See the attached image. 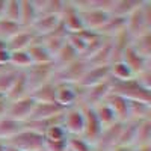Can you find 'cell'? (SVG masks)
<instances>
[{"instance_id": "obj_1", "label": "cell", "mask_w": 151, "mask_h": 151, "mask_svg": "<svg viewBox=\"0 0 151 151\" xmlns=\"http://www.w3.org/2000/svg\"><path fill=\"white\" fill-rule=\"evenodd\" d=\"M110 94H116V95L125 98L127 101H137V103L151 104L150 91L142 88L134 80V77L132 80H127V82H112Z\"/></svg>"}, {"instance_id": "obj_2", "label": "cell", "mask_w": 151, "mask_h": 151, "mask_svg": "<svg viewBox=\"0 0 151 151\" xmlns=\"http://www.w3.org/2000/svg\"><path fill=\"white\" fill-rule=\"evenodd\" d=\"M89 62L83 58L76 59L74 62L64 67H59L53 70V76L52 80L55 83H70V85H79V82L82 80V77L85 76V73L89 68Z\"/></svg>"}, {"instance_id": "obj_3", "label": "cell", "mask_w": 151, "mask_h": 151, "mask_svg": "<svg viewBox=\"0 0 151 151\" xmlns=\"http://www.w3.org/2000/svg\"><path fill=\"white\" fill-rule=\"evenodd\" d=\"M6 147L15 148L18 151H42L44 148V137L41 133L24 127L11 139L5 141Z\"/></svg>"}, {"instance_id": "obj_4", "label": "cell", "mask_w": 151, "mask_h": 151, "mask_svg": "<svg viewBox=\"0 0 151 151\" xmlns=\"http://www.w3.org/2000/svg\"><path fill=\"white\" fill-rule=\"evenodd\" d=\"M62 127L65 129L68 136H82L85 129V116L83 109L80 104H76L73 107H68L62 113Z\"/></svg>"}, {"instance_id": "obj_5", "label": "cell", "mask_w": 151, "mask_h": 151, "mask_svg": "<svg viewBox=\"0 0 151 151\" xmlns=\"http://www.w3.org/2000/svg\"><path fill=\"white\" fill-rule=\"evenodd\" d=\"M33 107H35V101H33V98L30 95L18 98V100H12V101L8 103L5 116L14 119V121L26 124L29 121L30 115H32Z\"/></svg>"}, {"instance_id": "obj_6", "label": "cell", "mask_w": 151, "mask_h": 151, "mask_svg": "<svg viewBox=\"0 0 151 151\" xmlns=\"http://www.w3.org/2000/svg\"><path fill=\"white\" fill-rule=\"evenodd\" d=\"M79 12H80L82 23H83V29L89 30V32H97V33H100V30L106 26V23L110 18L109 12L92 6V0H91V8L79 11Z\"/></svg>"}, {"instance_id": "obj_7", "label": "cell", "mask_w": 151, "mask_h": 151, "mask_svg": "<svg viewBox=\"0 0 151 151\" xmlns=\"http://www.w3.org/2000/svg\"><path fill=\"white\" fill-rule=\"evenodd\" d=\"M53 70H55L53 65H32L30 68L24 70L23 73H24V77H26L29 94L35 91L36 88H40L41 85H44L45 82L52 80Z\"/></svg>"}, {"instance_id": "obj_8", "label": "cell", "mask_w": 151, "mask_h": 151, "mask_svg": "<svg viewBox=\"0 0 151 151\" xmlns=\"http://www.w3.org/2000/svg\"><path fill=\"white\" fill-rule=\"evenodd\" d=\"M80 106L83 109V116H85V129H83L82 136L88 142H91L95 147L100 134L103 132V127H101V124H100L95 112L91 106H88V104H80Z\"/></svg>"}, {"instance_id": "obj_9", "label": "cell", "mask_w": 151, "mask_h": 151, "mask_svg": "<svg viewBox=\"0 0 151 151\" xmlns=\"http://www.w3.org/2000/svg\"><path fill=\"white\" fill-rule=\"evenodd\" d=\"M79 97H80V91H79L77 85L56 83L55 103L58 106H60L62 109H68V107L79 104Z\"/></svg>"}, {"instance_id": "obj_10", "label": "cell", "mask_w": 151, "mask_h": 151, "mask_svg": "<svg viewBox=\"0 0 151 151\" xmlns=\"http://www.w3.org/2000/svg\"><path fill=\"white\" fill-rule=\"evenodd\" d=\"M60 26L67 33H79L83 29V23L80 18L79 9L73 5V2H65V8L60 14Z\"/></svg>"}, {"instance_id": "obj_11", "label": "cell", "mask_w": 151, "mask_h": 151, "mask_svg": "<svg viewBox=\"0 0 151 151\" xmlns=\"http://www.w3.org/2000/svg\"><path fill=\"white\" fill-rule=\"evenodd\" d=\"M106 80H109V67H89L82 77V80L79 82L77 88L88 89V88L100 85Z\"/></svg>"}, {"instance_id": "obj_12", "label": "cell", "mask_w": 151, "mask_h": 151, "mask_svg": "<svg viewBox=\"0 0 151 151\" xmlns=\"http://www.w3.org/2000/svg\"><path fill=\"white\" fill-rule=\"evenodd\" d=\"M65 109H62L56 103H35V107L32 110V115L27 122L33 121H44V119H52L58 118L64 113Z\"/></svg>"}, {"instance_id": "obj_13", "label": "cell", "mask_w": 151, "mask_h": 151, "mask_svg": "<svg viewBox=\"0 0 151 151\" xmlns=\"http://www.w3.org/2000/svg\"><path fill=\"white\" fill-rule=\"evenodd\" d=\"M60 26V18L58 15H48V14H41L38 15V18L35 20V23L32 24V32L40 38L44 36L50 32L56 30Z\"/></svg>"}, {"instance_id": "obj_14", "label": "cell", "mask_w": 151, "mask_h": 151, "mask_svg": "<svg viewBox=\"0 0 151 151\" xmlns=\"http://www.w3.org/2000/svg\"><path fill=\"white\" fill-rule=\"evenodd\" d=\"M67 35L68 33L62 29V26H59L56 30L50 32V33H47L44 36H40L38 40H40V42L52 53V56H55L59 52V48L67 42Z\"/></svg>"}, {"instance_id": "obj_15", "label": "cell", "mask_w": 151, "mask_h": 151, "mask_svg": "<svg viewBox=\"0 0 151 151\" xmlns=\"http://www.w3.org/2000/svg\"><path fill=\"white\" fill-rule=\"evenodd\" d=\"M121 60L133 71L134 76H136L137 73H141V71H144L145 68L150 67V59H145V58H142L141 55H137L130 45L124 50V53H122V56H121Z\"/></svg>"}, {"instance_id": "obj_16", "label": "cell", "mask_w": 151, "mask_h": 151, "mask_svg": "<svg viewBox=\"0 0 151 151\" xmlns=\"http://www.w3.org/2000/svg\"><path fill=\"white\" fill-rule=\"evenodd\" d=\"M29 58L32 60V65H53V56L48 50L40 42V40H36L30 47L27 48Z\"/></svg>"}, {"instance_id": "obj_17", "label": "cell", "mask_w": 151, "mask_h": 151, "mask_svg": "<svg viewBox=\"0 0 151 151\" xmlns=\"http://www.w3.org/2000/svg\"><path fill=\"white\" fill-rule=\"evenodd\" d=\"M36 40H38V36L32 32V29H21L6 44H8L11 52H15V50H27L30 47V44H33Z\"/></svg>"}, {"instance_id": "obj_18", "label": "cell", "mask_w": 151, "mask_h": 151, "mask_svg": "<svg viewBox=\"0 0 151 151\" xmlns=\"http://www.w3.org/2000/svg\"><path fill=\"white\" fill-rule=\"evenodd\" d=\"M104 101L110 106V109L113 110L115 116L118 119V122H125L129 121V101L125 98L116 95V94H109L106 97Z\"/></svg>"}, {"instance_id": "obj_19", "label": "cell", "mask_w": 151, "mask_h": 151, "mask_svg": "<svg viewBox=\"0 0 151 151\" xmlns=\"http://www.w3.org/2000/svg\"><path fill=\"white\" fill-rule=\"evenodd\" d=\"M38 15L33 0H20V26L23 29H30Z\"/></svg>"}, {"instance_id": "obj_20", "label": "cell", "mask_w": 151, "mask_h": 151, "mask_svg": "<svg viewBox=\"0 0 151 151\" xmlns=\"http://www.w3.org/2000/svg\"><path fill=\"white\" fill-rule=\"evenodd\" d=\"M55 89L56 83L53 80H48L40 88H36L29 95L33 98L35 103H55Z\"/></svg>"}, {"instance_id": "obj_21", "label": "cell", "mask_w": 151, "mask_h": 151, "mask_svg": "<svg viewBox=\"0 0 151 151\" xmlns=\"http://www.w3.org/2000/svg\"><path fill=\"white\" fill-rule=\"evenodd\" d=\"M95 112V115L100 121V124H101V127L106 129V127H110V125L116 124L118 119L115 116V113H113V110L110 109V106L106 103V101H101V103H97L94 106H91Z\"/></svg>"}, {"instance_id": "obj_22", "label": "cell", "mask_w": 151, "mask_h": 151, "mask_svg": "<svg viewBox=\"0 0 151 151\" xmlns=\"http://www.w3.org/2000/svg\"><path fill=\"white\" fill-rule=\"evenodd\" d=\"M134 77L133 71L124 64L122 60L112 62L109 65V79L112 82H127Z\"/></svg>"}, {"instance_id": "obj_23", "label": "cell", "mask_w": 151, "mask_h": 151, "mask_svg": "<svg viewBox=\"0 0 151 151\" xmlns=\"http://www.w3.org/2000/svg\"><path fill=\"white\" fill-rule=\"evenodd\" d=\"M24 127H26V124L14 121V119L6 118V116H2V118H0V141L11 139L12 136H15Z\"/></svg>"}, {"instance_id": "obj_24", "label": "cell", "mask_w": 151, "mask_h": 151, "mask_svg": "<svg viewBox=\"0 0 151 151\" xmlns=\"http://www.w3.org/2000/svg\"><path fill=\"white\" fill-rule=\"evenodd\" d=\"M130 47L134 50L137 55H141L142 58L150 59V55H151V30L145 32V33H142L139 36L132 38Z\"/></svg>"}, {"instance_id": "obj_25", "label": "cell", "mask_w": 151, "mask_h": 151, "mask_svg": "<svg viewBox=\"0 0 151 151\" xmlns=\"http://www.w3.org/2000/svg\"><path fill=\"white\" fill-rule=\"evenodd\" d=\"M150 139H151V118L142 119V121L137 122V129H136V134H134L133 148L150 145Z\"/></svg>"}, {"instance_id": "obj_26", "label": "cell", "mask_w": 151, "mask_h": 151, "mask_svg": "<svg viewBox=\"0 0 151 151\" xmlns=\"http://www.w3.org/2000/svg\"><path fill=\"white\" fill-rule=\"evenodd\" d=\"M29 95V89H27V83H26V77H24V73L20 71L15 82L12 83V86L9 88V91L6 92V98L9 101L12 100H18L23 97H27Z\"/></svg>"}, {"instance_id": "obj_27", "label": "cell", "mask_w": 151, "mask_h": 151, "mask_svg": "<svg viewBox=\"0 0 151 151\" xmlns=\"http://www.w3.org/2000/svg\"><path fill=\"white\" fill-rule=\"evenodd\" d=\"M79 58L80 56L74 52L73 47L68 42H65L64 45L59 48V52L53 56V67L55 68H59V67L68 65V64H71V62H74L76 59H79Z\"/></svg>"}, {"instance_id": "obj_28", "label": "cell", "mask_w": 151, "mask_h": 151, "mask_svg": "<svg viewBox=\"0 0 151 151\" xmlns=\"http://www.w3.org/2000/svg\"><path fill=\"white\" fill-rule=\"evenodd\" d=\"M142 5L141 0H115V5L110 12V15L127 18L133 11H136Z\"/></svg>"}, {"instance_id": "obj_29", "label": "cell", "mask_w": 151, "mask_h": 151, "mask_svg": "<svg viewBox=\"0 0 151 151\" xmlns=\"http://www.w3.org/2000/svg\"><path fill=\"white\" fill-rule=\"evenodd\" d=\"M150 115H151V104L129 101V121L148 119Z\"/></svg>"}, {"instance_id": "obj_30", "label": "cell", "mask_w": 151, "mask_h": 151, "mask_svg": "<svg viewBox=\"0 0 151 151\" xmlns=\"http://www.w3.org/2000/svg\"><path fill=\"white\" fill-rule=\"evenodd\" d=\"M9 67L14 68L17 71H24L32 67V60L29 58L27 50H15V52H11V62Z\"/></svg>"}, {"instance_id": "obj_31", "label": "cell", "mask_w": 151, "mask_h": 151, "mask_svg": "<svg viewBox=\"0 0 151 151\" xmlns=\"http://www.w3.org/2000/svg\"><path fill=\"white\" fill-rule=\"evenodd\" d=\"M44 141H50V142H59V141H67L68 134L65 132V129L62 127L60 122L52 124L50 127H47L42 133Z\"/></svg>"}, {"instance_id": "obj_32", "label": "cell", "mask_w": 151, "mask_h": 151, "mask_svg": "<svg viewBox=\"0 0 151 151\" xmlns=\"http://www.w3.org/2000/svg\"><path fill=\"white\" fill-rule=\"evenodd\" d=\"M23 27L20 26L18 23L15 21H11V20H6V18H2L0 20V40L8 42L12 36H15Z\"/></svg>"}, {"instance_id": "obj_33", "label": "cell", "mask_w": 151, "mask_h": 151, "mask_svg": "<svg viewBox=\"0 0 151 151\" xmlns=\"http://www.w3.org/2000/svg\"><path fill=\"white\" fill-rule=\"evenodd\" d=\"M18 73L20 71L11 68V67L0 68V92L6 95V92L9 91V88L12 86V83L15 82Z\"/></svg>"}, {"instance_id": "obj_34", "label": "cell", "mask_w": 151, "mask_h": 151, "mask_svg": "<svg viewBox=\"0 0 151 151\" xmlns=\"http://www.w3.org/2000/svg\"><path fill=\"white\" fill-rule=\"evenodd\" d=\"M67 148L68 151H95V147L88 142L83 136H68Z\"/></svg>"}, {"instance_id": "obj_35", "label": "cell", "mask_w": 151, "mask_h": 151, "mask_svg": "<svg viewBox=\"0 0 151 151\" xmlns=\"http://www.w3.org/2000/svg\"><path fill=\"white\" fill-rule=\"evenodd\" d=\"M3 18L15 21L20 24V0H6Z\"/></svg>"}, {"instance_id": "obj_36", "label": "cell", "mask_w": 151, "mask_h": 151, "mask_svg": "<svg viewBox=\"0 0 151 151\" xmlns=\"http://www.w3.org/2000/svg\"><path fill=\"white\" fill-rule=\"evenodd\" d=\"M134 80L139 83L142 88L151 91V70H150V67L145 68V70L141 71V73H137V74L134 76Z\"/></svg>"}, {"instance_id": "obj_37", "label": "cell", "mask_w": 151, "mask_h": 151, "mask_svg": "<svg viewBox=\"0 0 151 151\" xmlns=\"http://www.w3.org/2000/svg\"><path fill=\"white\" fill-rule=\"evenodd\" d=\"M110 151H134L133 147H124V145H116V147H113Z\"/></svg>"}, {"instance_id": "obj_38", "label": "cell", "mask_w": 151, "mask_h": 151, "mask_svg": "<svg viewBox=\"0 0 151 151\" xmlns=\"http://www.w3.org/2000/svg\"><path fill=\"white\" fill-rule=\"evenodd\" d=\"M5 8H6V0H0V20L3 18V14H5Z\"/></svg>"}, {"instance_id": "obj_39", "label": "cell", "mask_w": 151, "mask_h": 151, "mask_svg": "<svg viewBox=\"0 0 151 151\" xmlns=\"http://www.w3.org/2000/svg\"><path fill=\"white\" fill-rule=\"evenodd\" d=\"M134 151H151V145H147V147H137V148H134Z\"/></svg>"}, {"instance_id": "obj_40", "label": "cell", "mask_w": 151, "mask_h": 151, "mask_svg": "<svg viewBox=\"0 0 151 151\" xmlns=\"http://www.w3.org/2000/svg\"><path fill=\"white\" fill-rule=\"evenodd\" d=\"M6 150V144H5V141H0V151H5Z\"/></svg>"}, {"instance_id": "obj_41", "label": "cell", "mask_w": 151, "mask_h": 151, "mask_svg": "<svg viewBox=\"0 0 151 151\" xmlns=\"http://www.w3.org/2000/svg\"><path fill=\"white\" fill-rule=\"evenodd\" d=\"M95 151H97V150H95Z\"/></svg>"}]
</instances>
